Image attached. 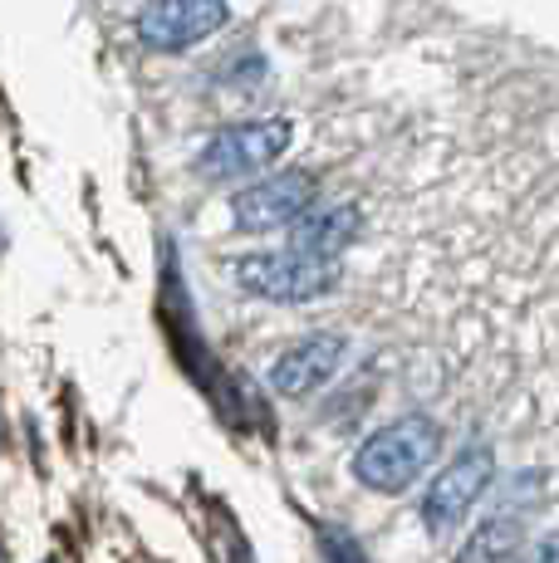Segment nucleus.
<instances>
[{
  "instance_id": "f03ea898",
  "label": "nucleus",
  "mask_w": 559,
  "mask_h": 563,
  "mask_svg": "<svg viewBox=\"0 0 559 563\" xmlns=\"http://www.w3.org/2000/svg\"><path fill=\"white\" fill-rule=\"evenodd\" d=\"M491 481H496V451L486 441H471L447 465L432 471L423 500H417V519L432 534H451V529H461V519H471L481 495L491 490Z\"/></svg>"
},
{
  "instance_id": "f257e3e1",
  "label": "nucleus",
  "mask_w": 559,
  "mask_h": 563,
  "mask_svg": "<svg viewBox=\"0 0 559 563\" xmlns=\"http://www.w3.org/2000/svg\"><path fill=\"white\" fill-rule=\"evenodd\" d=\"M442 456V421L407 411V417L379 427L359 451H353V481L363 490L379 495H403L423 481Z\"/></svg>"
},
{
  "instance_id": "6e6552de",
  "label": "nucleus",
  "mask_w": 559,
  "mask_h": 563,
  "mask_svg": "<svg viewBox=\"0 0 559 563\" xmlns=\"http://www.w3.org/2000/svg\"><path fill=\"white\" fill-rule=\"evenodd\" d=\"M359 231H363L359 206H315L309 216H299L289 225V251L315 255V260H339L359 241Z\"/></svg>"
},
{
  "instance_id": "9d476101",
  "label": "nucleus",
  "mask_w": 559,
  "mask_h": 563,
  "mask_svg": "<svg viewBox=\"0 0 559 563\" xmlns=\"http://www.w3.org/2000/svg\"><path fill=\"white\" fill-rule=\"evenodd\" d=\"M525 563H559V529H550V534H545L540 544L525 554Z\"/></svg>"
},
{
  "instance_id": "39448f33",
  "label": "nucleus",
  "mask_w": 559,
  "mask_h": 563,
  "mask_svg": "<svg viewBox=\"0 0 559 563\" xmlns=\"http://www.w3.org/2000/svg\"><path fill=\"white\" fill-rule=\"evenodd\" d=\"M319 206V181L309 172H275L265 181H251L231 197V216L241 231H289L299 216Z\"/></svg>"
},
{
  "instance_id": "9b49d317",
  "label": "nucleus",
  "mask_w": 559,
  "mask_h": 563,
  "mask_svg": "<svg viewBox=\"0 0 559 563\" xmlns=\"http://www.w3.org/2000/svg\"><path fill=\"white\" fill-rule=\"evenodd\" d=\"M0 563H6V549H0Z\"/></svg>"
},
{
  "instance_id": "20e7f679",
  "label": "nucleus",
  "mask_w": 559,
  "mask_h": 563,
  "mask_svg": "<svg viewBox=\"0 0 559 563\" xmlns=\"http://www.w3.org/2000/svg\"><path fill=\"white\" fill-rule=\"evenodd\" d=\"M289 147V123H231L211 137L197 153V172L211 181H231V177H255Z\"/></svg>"
},
{
  "instance_id": "0eeeda50",
  "label": "nucleus",
  "mask_w": 559,
  "mask_h": 563,
  "mask_svg": "<svg viewBox=\"0 0 559 563\" xmlns=\"http://www.w3.org/2000/svg\"><path fill=\"white\" fill-rule=\"evenodd\" d=\"M343 353H349V343L339 333H305V339H295L271 363V387L280 397H289V402H305L319 387L335 383V373L343 367Z\"/></svg>"
},
{
  "instance_id": "1a4fd4ad",
  "label": "nucleus",
  "mask_w": 559,
  "mask_h": 563,
  "mask_svg": "<svg viewBox=\"0 0 559 563\" xmlns=\"http://www.w3.org/2000/svg\"><path fill=\"white\" fill-rule=\"evenodd\" d=\"M530 549V529H525L520 505L496 510L491 519H481L457 549V563H525Z\"/></svg>"
},
{
  "instance_id": "7ed1b4c3",
  "label": "nucleus",
  "mask_w": 559,
  "mask_h": 563,
  "mask_svg": "<svg viewBox=\"0 0 559 563\" xmlns=\"http://www.w3.org/2000/svg\"><path fill=\"white\" fill-rule=\"evenodd\" d=\"M235 285L255 299H271V305H309V299H325L339 285V260H315L299 251H255L235 260Z\"/></svg>"
},
{
  "instance_id": "423d86ee",
  "label": "nucleus",
  "mask_w": 559,
  "mask_h": 563,
  "mask_svg": "<svg viewBox=\"0 0 559 563\" xmlns=\"http://www.w3.org/2000/svg\"><path fill=\"white\" fill-rule=\"evenodd\" d=\"M226 20H231L226 0H147V10L138 15V35L157 54H182L211 40Z\"/></svg>"
},
{
  "instance_id": "f8f14e48",
  "label": "nucleus",
  "mask_w": 559,
  "mask_h": 563,
  "mask_svg": "<svg viewBox=\"0 0 559 563\" xmlns=\"http://www.w3.org/2000/svg\"><path fill=\"white\" fill-rule=\"evenodd\" d=\"M45 563H59V559H45Z\"/></svg>"
}]
</instances>
